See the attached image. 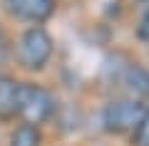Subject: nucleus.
<instances>
[{
  "label": "nucleus",
  "instance_id": "obj_1",
  "mask_svg": "<svg viewBox=\"0 0 149 146\" xmlns=\"http://www.w3.org/2000/svg\"><path fill=\"white\" fill-rule=\"evenodd\" d=\"M52 97L42 87L17 84V114L25 116L27 124H40L52 114Z\"/></svg>",
  "mask_w": 149,
  "mask_h": 146
},
{
  "label": "nucleus",
  "instance_id": "obj_2",
  "mask_svg": "<svg viewBox=\"0 0 149 146\" xmlns=\"http://www.w3.org/2000/svg\"><path fill=\"white\" fill-rule=\"evenodd\" d=\"M17 55H20V62L25 69H42L52 55V40L42 27H30L20 37Z\"/></svg>",
  "mask_w": 149,
  "mask_h": 146
},
{
  "label": "nucleus",
  "instance_id": "obj_3",
  "mask_svg": "<svg viewBox=\"0 0 149 146\" xmlns=\"http://www.w3.org/2000/svg\"><path fill=\"white\" fill-rule=\"evenodd\" d=\"M142 116H144V107L139 104V102L122 99V102H112V104H107L104 114H102V124H104L107 131L119 134V131L134 129Z\"/></svg>",
  "mask_w": 149,
  "mask_h": 146
},
{
  "label": "nucleus",
  "instance_id": "obj_4",
  "mask_svg": "<svg viewBox=\"0 0 149 146\" xmlns=\"http://www.w3.org/2000/svg\"><path fill=\"white\" fill-rule=\"evenodd\" d=\"M5 5L13 15L32 20V22H40V20L52 15L55 3L52 0H5Z\"/></svg>",
  "mask_w": 149,
  "mask_h": 146
},
{
  "label": "nucleus",
  "instance_id": "obj_5",
  "mask_svg": "<svg viewBox=\"0 0 149 146\" xmlns=\"http://www.w3.org/2000/svg\"><path fill=\"white\" fill-rule=\"evenodd\" d=\"M17 114V84L13 79H0V119L5 121Z\"/></svg>",
  "mask_w": 149,
  "mask_h": 146
},
{
  "label": "nucleus",
  "instance_id": "obj_6",
  "mask_svg": "<svg viewBox=\"0 0 149 146\" xmlns=\"http://www.w3.org/2000/svg\"><path fill=\"white\" fill-rule=\"evenodd\" d=\"M127 84L132 89H137L139 94H144V97H149V72L147 69H142V67H127Z\"/></svg>",
  "mask_w": 149,
  "mask_h": 146
},
{
  "label": "nucleus",
  "instance_id": "obj_7",
  "mask_svg": "<svg viewBox=\"0 0 149 146\" xmlns=\"http://www.w3.org/2000/svg\"><path fill=\"white\" fill-rule=\"evenodd\" d=\"M10 146H40V131L32 124H22L20 129L13 134Z\"/></svg>",
  "mask_w": 149,
  "mask_h": 146
},
{
  "label": "nucleus",
  "instance_id": "obj_8",
  "mask_svg": "<svg viewBox=\"0 0 149 146\" xmlns=\"http://www.w3.org/2000/svg\"><path fill=\"white\" fill-rule=\"evenodd\" d=\"M134 146H149V109L139 119L137 131H134Z\"/></svg>",
  "mask_w": 149,
  "mask_h": 146
},
{
  "label": "nucleus",
  "instance_id": "obj_9",
  "mask_svg": "<svg viewBox=\"0 0 149 146\" xmlns=\"http://www.w3.org/2000/svg\"><path fill=\"white\" fill-rule=\"evenodd\" d=\"M137 35L142 37V40H149V10L142 15V20H139V30H137Z\"/></svg>",
  "mask_w": 149,
  "mask_h": 146
},
{
  "label": "nucleus",
  "instance_id": "obj_10",
  "mask_svg": "<svg viewBox=\"0 0 149 146\" xmlns=\"http://www.w3.org/2000/svg\"><path fill=\"white\" fill-rule=\"evenodd\" d=\"M0 45H3V30H0Z\"/></svg>",
  "mask_w": 149,
  "mask_h": 146
}]
</instances>
